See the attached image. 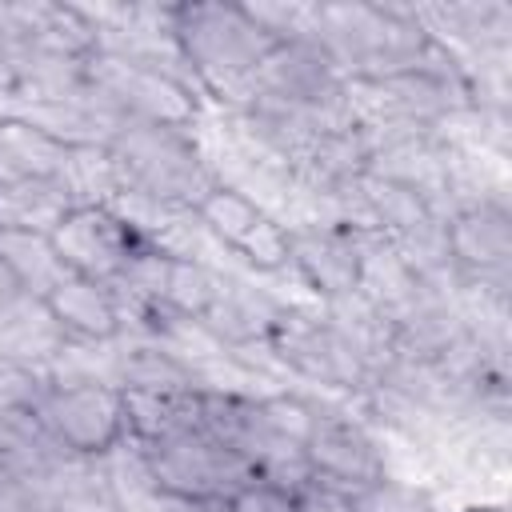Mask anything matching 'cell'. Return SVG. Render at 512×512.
I'll list each match as a JSON object with an SVG mask.
<instances>
[{"mask_svg": "<svg viewBox=\"0 0 512 512\" xmlns=\"http://www.w3.org/2000/svg\"><path fill=\"white\" fill-rule=\"evenodd\" d=\"M264 356L276 376L308 384L304 392H320L352 404L368 388V368L356 360V352L320 312V304L288 300L264 344Z\"/></svg>", "mask_w": 512, "mask_h": 512, "instance_id": "5", "label": "cell"}, {"mask_svg": "<svg viewBox=\"0 0 512 512\" xmlns=\"http://www.w3.org/2000/svg\"><path fill=\"white\" fill-rule=\"evenodd\" d=\"M88 88L124 120V124H180L196 128L208 112L204 96L188 84L156 72L120 52H92L88 56Z\"/></svg>", "mask_w": 512, "mask_h": 512, "instance_id": "8", "label": "cell"}, {"mask_svg": "<svg viewBox=\"0 0 512 512\" xmlns=\"http://www.w3.org/2000/svg\"><path fill=\"white\" fill-rule=\"evenodd\" d=\"M108 156H112L116 176H120L116 200H140V204H156V208L196 212L200 200L220 184L196 128L124 124L112 136Z\"/></svg>", "mask_w": 512, "mask_h": 512, "instance_id": "2", "label": "cell"}, {"mask_svg": "<svg viewBox=\"0 0 512 512\" xmlns=\"http://www.w3.org/2000/svg\"><path fill=\"white\" fill-rule=\"evenodd\" d=\"M300 512H356L352 496L340 488H328L320 480H308L300 488Z\"/></svg>", "mask_w": 512, "mask_h": 512, "instance_id": "26", "label": "cell"}, {"mask_svg": "<svg viewBox=\"0 0 512 512\" xmlns=\"http://www.w3.org/2000/svg\"><path fill=\"white\" fill-rule=\"evenodd\" d=\"M168 28L208 108L236 112L252 100L256 72L276 40L256 24L248 4H220V0L168 4Z\"/></svg>", "mask_w": 512, "mask_h": 512, "instance_id": "1", "label": "cell"}, {"mask_svg": "<svg viewBox=\"0 0 512 512\" xmlns=\"http://www.w3.org/2000/svg\"><path fill=\"white\" fill-rule=\"evenodd\" d=\"M296 284L312 296V304L340 300L360 288V232L324 220V216H296L288 220V268Z\"/></svg>", "mask_w": 512, "mask_h": 512, "instance_id": "13", "label": "cell"}, {"mask_svg": "<svg viewBox=\"0 0 512 512\" xmlns=\"http://www.w3.org/2000/svg\"><path fill=\"white\" fill-rule=\"evenodd\" d=\"M44 384H48V372H40V368H28V364H20V360L0 356V416L36 412Z\"/></svg>", "mask_w": 512, "mask_h": 512, "instance_id": "24", "label": "cell"}, {"mask_svg": "<svg viewBox=\"0 0 512 512\" xmlns=\"http://www.w3.org/2000/svg\"><path fill=\"white\" fill-rule=\"evenodd\" d=\"M352 504H356V512H444L432 488H424L416 480H400L392 472L384 480H376L372 488L356 492Z\"/></svg>", "mask_w": 512, "mask_h": 512, "instance_id": "23", "label": "cell"}, {"mask_svg": "<svg viewBox=\"0 0 512 512\" xmlns=\"http://www.w3.org/2000/svg\"><path fill=\"white\" fill-rule=\"evenodd\" d=\"M196 512H228V508H224V504H200Z\"/></svg>", "mask_w": 512, "mask_h": 512, "instance_id": "27", "label": "cell"}, {"mask_svg": "<svg viewBox=\"0 0 512 512\" xmlns=\"http://www.w3.org/2000/svg\"><path fill=\"white\" fill-rule=\"evenodd\" d=\"M0 268L20 284L28 296H48L64 276V260L44 232H20V228H0Z\"/></svg>", "mask_w": 512, "mask_h": 512, "instance_id": "22", "label": "cell"}, {"mask_svg": "<svg viewBox=\"0 0 512 512\" xmlns=\"http://www.w3.org/2000/svg\"><path fill=\"white\" fill-rule=\"evenodd\" d=\"M72 148L48 136L40 124H32L20 112H0V172L4 176H40L60 180L68 176Z\"/></svg>", "mask_w": 512, "mask_h": 512, "instance_id": "18", "label": "cell"}, {"mask_svg": "<svg viewBox=\"0 0 512 512\" xmlns=\"http://www.w3.org/2000/svg\"><path fill=\"white\" fill-rule=\"evenodd\" d=\"M72 208H76V200L60 180H40V176H4L0 180V228L52 236V228Z\"/></svg>", "mask_w": 512, "mask_h": 512, "instance_id": "21", "label": "cell"}, {"mask_svg": "<svg viewBox=\"0 0 512 512\" xmlns=\"http://www.w3.org/2000/svg\"><path fill=\"white\" fill-rule=\"evenodd\" d=\"M284 304L288 300L276 296L272 288H264L260 276L240 272V268H224L220 288H216L212 304L204 308V316L196 320V328L240 364L268 344Z\"/></svg>", "mask_w": 512, "mask_h": 512, "instance_id": "14", "label": "cell"}, {"mask_svg": "<svg viewBox=\"0 0 512 512\" xmlns=\"http://www.w3.org/2000/svg\"><path fill=\"white\" fill-rule=\"evenodd\" d=\"M44 304H48V312L56 316V324L64 328L68 344L104 348V344H116V340L124 336L120 304H116L112 288L100 284V280H88V276L68 272V276L44 296Z\"/></svg>", "mask_w": 512, "mask_h": 512, "instance_id": "16", "label": "cell"}, {"mask_svg": "<svg viewBox=\"0 0 512 512\" xmlns=\"http://www.w3.org/2000/svg\"><path fill=\"white\" fill-rule=\"evenodd\" d=\"M68 348L72 344H68L64 328L56 324V316L48 312V304L40 296L20 292L16 300H8L0 308V356L48 372Z\"/></svg>", "mask_w": 512, "mask_h": 512, "instance_id": "17", "label": "cell"}, {"mask_svg": "<svg viewBox=\"0 0 512 512\" xmlns=\"http://www.w3.org/2000/svg\"><path fill=\"white\" fill-rule=\"evenodd\" d=\"M52 244L64 260L68 272L100 280V284H116L140 256L156 252V244L116 208L108 204H76L56 228H52Z\"/></svg>", "mask_w": 512, "mask_h": 512, "instance_id": "11", "label": "cell"}, {"mask_svg": "<svg viewBox=\"0 0 512 512\" xmlns=\"http://www.w3.org/2000/svg\"><path fill=\"white\" fill-rule=\"evenodd\" d=\"M320 312L332 320V328L344 336V344L356 352V360L368 368V380L392 360V352H396V328H392V320L376 308V304H368L360 292H348V296H340V300H328V304H320Z\"/></svg>", "mask_w": 512, "mask_h": 512, "instance_id": "20", "label": "cell"}, {"mask_svg": "<svg viewBox=\"0 0 512 512\" xmlns=\"http://www.w3.org/2000/svg\"><path fill=\"white\" fill-rule=\"evenodd\" d=\"M196 220L216 244V252L232 260V268L252 276H280L288 268V220L256 196L216 184L200 200Z\"/></svg>", "mask_w": 512, "mask_h": 512, "instance_id": "10", "label": "cell"}, {"mask_svg": "<svg viewBox=\"0 0 512 512\" xmlns=\"http://www.w3.org/2000/svg\"><path fill=\"white\" fill-rule=\"evenodd\" d=\"M300 448H304L308 476L348 496L372 488L392 472L384 436L348 400H332L320 392H312V416Z\"/></svg>", "mask_w": 512, "mask_h": 512, "instance_id": "6", "label": "cell"}, {"mask_svg": "<svg viewBox=\"0 0 512 512\" xmlns=\"http://www.w3.org/2000/svg\"><path fill=\"white\" fill-rule=\"evenodd\" d=\"M228 512H300V488L272 476H248L224 504Z\"/></svg>", "mask_w": 512, "mask_h": 512, "instance_id": "25", "label": "cell"}, {"mask_svg": "<svg viewBox=\"0 0 512 512\" xmlns=\"http://www.w3.org/2000/svg\"><path fill=\"white\" fill-rule=\"evenodd\" d=\"M252 96L296 108L328 128H348L356 124L352 100H348V80L340 68L328 60V52L316 40H280L264 56L256 72Z\"/></svg>", "mask_w": 512, "mask_h": 512, "instance_id": "9", "label": "cell"}, {"mask_svg": "<svg viewBox=\"0 0 512 512\" xmlns=\"http://www.w3.org/2000/svg\"><path fill=\"white\" fill-rule=\"evenodd\" d=\"M36 420L64 452L84 460H104L128 440V412L120 388L68 352L48 368Z\"/></svg>", "mask_w": 512, "mask_h": 512, "instance_id": "4", "label": "cell"}, {"mask_svg": "<svg viewBox=\"0 0 512 512\" xmlns=\"http://www.w3.org/2000/svg\"><path fill=\"white\" fill-rule=\"evenodd\" d=\"M420 24L432 40L460 56V64H508L512 56V4L504 0H468V4H416Z\"/></svg>", "mask_w": 512, "mask_h": 512, "instance_id": "15", "label": "cell"}, {"mask_svg": "<svg viewBox=\"0 0 512 512\" xmlns=\"http://www.w3.org/2000/svg\"><path fill=\"white\" fill-rule=\"evenodd\" d=\"M312 40L344 80H384L408 72L432 44L416 4H316Z\"/></svg>", "mask_w": 512, "mask_h": 512, "instance_id": "3", "label": "cell"}, {"mask_svg": "<svg viewBox=\"0 0 512 512\" xmlns=\"http://www.w3.org/2000/svg\"><path fill=\"white\" fill-rule=\"evenodd\" d=\"M136 444V440H132ZM148 472L180 500L188 504H228V496L256 476L244 456H236L224 440H216L200 420L188 428H176L168 436L136 444Z\"/></svg>", "mask_w": 512, "mask_h": 512, "instance_id": "7", "label": "cell"}, {"mask_svg": "<svg viewBox=\"0 0 512 512\" xmlns=\"http://www.w3.org/2000/svg\"><path fill=\"white\" fill-rule=\"evenodd\" d=\"M100 472H104V484H108V496H112L116 512H196V504L172 496L148 472V464H144V456L132 440L112 448L100 460Z\"/></svg>", "mask_w": 512, "mask_h": 512, "instance_id": "19", "label": "cell"}, {"mask_svg": "<svg viewBox=\"0 0 512 512\" xmlns=\"http://www.w3.org/2000/svg\"><path fill=\"white\" fill-rule=\"evenodd\" d=\"M448 252L460 284H480L508 292L512 288V208L508 196L460 204L444 216Z\"/></svg>", "mask_w": 512, "mask_h": 512, "instance_id": "12", "label": "cell"}]
</instances>
